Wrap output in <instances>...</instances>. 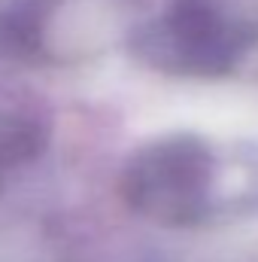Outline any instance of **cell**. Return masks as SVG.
I'll list each match as a JSON object with an SVG mask.
<instances>
[{
    "label": "cell",
    "instance_id": "obj_3",
    "mask_svg": "<svg viewBox=\"0 0 258 262\" xmlns=\"http://www.w3.org/2000/svg\"><path fill=\"white\" fill-rule=\"evenodd\" d=\"M46 143V131L40 128L37 122H24V119H15V122H3L0 125V162H28L34 159Z\"/></svg>",
    "mask_w": 258,
    "mask_h": 262
},
{
    "label": "cell",
    "instance_id": "obj_2",
    "mask_svg": "<svg viewBox=\"0 0 258 262\" xmlns=\"http://www.w3.org/2000/svg\"><path fill=\"white\" fill-rule=\"evenodd\" d=\"M255 31L228 21L210 0H173L167 15L149 31V49L161 64L189 73H225L249 49Z\"/></svg>",
    "mask_w": 258,
    "mask_h": 262
},
{
    "label": "cell",
    "instance_id": "obj_1",
    "mask_svg": "<svg viewBox=\"0 0 258 262\" xmlns=\"http://www.w3.org/2000/svg\"><path fill=\"white\" fill-rule=\"evenodd\" d=\"M210 180V149L194 137L152 143L128 168L131 204L155 220L192 223L203 210Z\"/></svg>",
    "mask_w": 258,
    "mask_h": 262
}]
</instances>
